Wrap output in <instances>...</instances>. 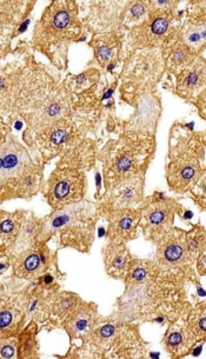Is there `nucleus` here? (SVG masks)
<instances>
[{
	"label": "nucleus",
	"mask_w": 206,
	"mask_h": 359,
	"mask_svg": "<svg viewBox=\"0 0 206 359\" xmlns=\"http://www.w3.org/2000/svg\"><path fill=\"white\" fill-rule=\"evenodd\" d=\"M188 277L177 270L159 269L143 282L125 285L112 315L129 323L167 325L184 318L192 308Z\"/></svg>",
	"instance_id": "1"
},
{
	"label": "nucleus",
	"mask_w": 206,
	"mask_h": 359,
	"mask_svg": "<svg viewBox=\"0 0 206 359\" xmlns=\"http://www.w3.org/2000/svg\"><path fill=\"white\" fill-rule=\"evenodd\" d=\"M74 97L63 83L48 74L46 67L29 55L25 77L15 102V109L6 126L20 118L26 124L22 135L29 147L34 137L55 121L74 112Z\"/></svg>",
	"instance_id": "2"
},
{
	"label": "nucleus",
	"mask_w": 206,
	"mask_h": 359,
	"mask_svg": "<svg viewBox=\"0 0 206 359\" xmlns=\"http://www.w3.org/2000/svg\"><path fill=\"white\" fill-rule=\"evenodd\" d=\"M146 341L139 332V324L125 322L111 313L100 316L96 325L77 344L71 345L65 357L72 358H147Z\"/></svg>",
	"instance_id": "3"
},
{
	"label": "nucleus",
	"mask_w": 206,
	"mask_h": 359,
	"mask_svg": "<svg viewBox=\"0 0 206 359\" xmlns=\"http://www.w3.org/2000/svg\"><path fill=\"white\" fill-rule=\"evenodd\" d=\"M79 13L76 1H51L34 24L29 48L41 52L59 70L67 69L69 48L84 34Z\"/></svg>",
	"instance_id": "4"
},
{
	"label": "nucleus",
	"mask_w": 206,
	"mask_h": 359,
	"mask_svg": "<svg viewBox=\"0 0 206 359\" xmlns=\"http://www.w3.org/2000/svg\"><path fill=\"white\" fill-rule=\"evenodd\" d=\"M156 147L155 133L140 131H124L105 144L98 154L103 169V194L131 177L146 173Z\"/></svg>",
	"instance_id": "5"
},
{
	"label": "nucleus",
	"mask_w": 206,
	"mask_h": 359,
	"mask_svg": "<svg viewBox=\"0 0 206 359\" xmlns=\"http://www.w3.org/2000/svg\"><path fill=\"white\" fill-rule=\"evenodd\" d=\"M100 217L98 203L86 199L62 210H52L41 218L39 242L53 243L57 250L74 249L88 253L95 243Z\"/></svg>",
	"instance_id": "6"
},
{
	"label": "nucleus",
	"mask_w": 206,
	"mask_h": 359,
	"mask_svg": "<svg viewBox=\"0 0 206 359\" xmlns=\"http://www.w3.org/2000/svg\"><path fill=\"white\" fill-rule=\"evenodd\" d=\"M205 161L204 133H195L192 123L176 121L170 131L166 157L165 178L169 190L177 194H188L205 169Z\"/></svg>",
	"instance_id": "7"
},
{
	"label": "nucleus",
	"mask_w": 206,
	"mask_h": 359,
	"mask_svg": "<svg viewBox=\"0 0 206 359\" xmlns=\"http://www.w3.org/2000/svg\"><path fill=\"white\" fill-rule=\"evenodd\" d=\"M181 1L156 0L147 18L132 29L126 31L123 58L140 50L162 48L170 36L183 24L185 11H177Z\"/></svg>",
	"instance_id": "8"
},
{
	"label": "nucleus",
	"mask_w": 206,
	"mask_h": 359,
	"mask_svg": "<svg viewBox=\"0 0 206 359\" xmlns=\"http://www.w3.org/2000/svg\"><path fill=\"white\" fill-rule=\"evenodd\" d=\"M166 74L162 48L133 52L126 57L121 72V100L136 107L144 97L155 93Z\"/></svg>",
	"instance_id": "9"
},
{
	"label": "nucleus",
	"mask_w": 206,
	"mask_h": 359,
	"mask_svg": "<svg viewBox=\"0 0 206 359\" xmlns=\"http://www.w3.org/2000/svg\"><path fill=\"white\" fill-rule=\"evenodd\" d=\"M95 137L92 128L72 112L38 133L29 147L37 150L46 164L55 158L63 157L74 147Z\"/></svg>",
	"instance_id": "10"
},
{
	"label": "nucleus",
	"mask_w": 206,
	"mask_h": 359,
	"mask_svg": "<svg viewBox=\"0 0 206 359\" xmlns=\"http://www.w3.org/2000/svg\"><path fill=\"white\" fill-rule=\"evenodd\" d=\"M140 209L139 230L147 242L156 245L172 230L176 216L181 217L185 208L177 199L166 197L163 192H155L144 199Z\"/></svg>",
	"instance_id": "11"
},
{
	"label": "nucleus",
	"mask_w": 206,
	"mask_h": 359,
	"mask_svg": "<svg viewBox=\"0 0 206 359\" xmlns=\"http://www.w3.org/2000/svg\"><path fill=\"white\" fill-rule=\"evenodd\" d=\"M22 282L13 275L1 279L0 338L17 336L29 322L27 315V292L25 284Z\"/></svg>",
	"instance_id": "12"
},
{
	"label": "nucleus",
	"mask_w": 206,
	"mask_h": 359,
	"mask_svg": "<svg viewBox=\"0 0 206 359\" xmlns=\"http://www.w3.org/2000/svg\"><path fill=\"white\" fill-rule=\"evenodd\" d=\"M41 190L52 210H62L84 201L88 192V180L83 171L55 166Z\"/></svg>",
	"instance_id": "13"
},
{
	"label": "nucleus",
	"mask_w": 206,
	"mask_h": 359,
	"mask_svg": "<svg viewBox=\"0 0 206 359\" xmlns=\"http://www.w3.org/2000/svg\"><path fill=\"white\" fill-rule=\"evenodd\" d=\"M185 239L186 231L179 227H173L164 238L156 244L153 259L160 268L183 272L191 284L200 285L195 260L188 252Z\"/></svg>",
	"instance_id": "14"
},
{
	"label": "nucleus",
	"mask_w": 206,
	"mask_h": 359,
	"mask_svg": "<svg viewBox=\"0 0 206 359\" xmlns=\"http://www.w3.org/2000/svg\"><path fill=\"white\" fill-rule=\"evenodd\" d=\"M57 251L58 250L52 249L50 243H36L12 257V275L24 282L37 280L52 269L59 268Z\"/></svg>",
	"instance_id": "15"
},
{
	"label": "nucleus",
	"mask_w": 206,
	"mask_h": 359,
	"mask_svg": "<svg viewBox=\"0 0 206 359\" xmlns=\"http://www.w3.org/2000/svg\"><path fill=\"white\" fill-rule=\"evenodd\" d=\"M145 176L140 173L118 184L100 196L98 199L99 211L105 210L129 209L138 208L144 202L145 197Z\"/></svg>",
	"instance_id": "16"
},
{
	"label": "nucleus",
	"mask_w": 206,
	"mask_h": 359,
	"mask_svg": "<svg viewBox=\"0 0 206 359\" xmlns=\"http://www.w3.org/2000/svg\"><path fill=\"white\" fill-rule=\"evenodd\" d=\"M29 57V55L27 53L25 57L15 59L1 69V78H0L1 124H8L11 118L15 102L22 86L24 77H25Z\"/></svg>",
	"instance_id": "17"
},
{
	"label": "nucleus",
	"mask_w": 206,
	"mask_h": 359,
	"mask_svg": "<svg viewBox=\"0 0 206 359\" xmlns=\"http://www.w3.org/2000/svg\"><path fill=\"white\" fill-rule=\"evenodd\" d=\"M100 216L107 222V242L128 244L138 237L142 219L140 206L129 209L105 210L100 211Z\"/></svg>",
	"instance_id": "18"
},
{
	"label": "nucleus",
	"mask_w": 206,
	"mask_h": 359,
	"mask_svg": "<svg viewBox=\"0 0 206 359\" xmlns=\"http://www.w3.org/2000/svg\"><path fill=\"white\" fill-rule=\"evenodd\" d=\"M167 78H173L165 84L170 91L188 103H195V98L206 88V58L199 55L186 69Z\"/></svg>",
	"instance_id": "19"
},
{
	"label": "nucleus",
	"mask_w": 206,
	"mask_h": 359,
	"mask_svg": "<svg viewBox=\"0 0 206 359\" xmlns=\"http://www.w3.org/2000/svg\"><path fill=\"white\" fill-rule=\"evenodd\" d=\"M125 3L118 1H98L90 3L91 10L85 18H81L84 27L92 31L93 34H107L121 29V17Z\"/></svg>",
	"instance_id": "20"
},
{
	"label": "nucleus",
	"mask_w": 206,
	"mask_h": 359,
	"mask_svg": "<svg viewBox=\"0 0 206 359\" xmlns=\"http://www.w3.org/2000/svg\"><path fill=\"white\" fill-rule=\"evenodd\" d=\"M125 31H114L107 34H95L90 46L93 48L95 65L112 72L119 59L122 58Z\"/></svg>",
	"instance_id": "21"
},
{
	"label": "nucleus",
	"mask_w": 206,
	"mask_h": 359,
	"mask_svg": "<svg viewBox=\"0 0 206 359\" xmlns=\"http://www.w3.org/2000/svg\"><path fill=\"white\" fill-rule=\"evenodd\" d=\"M34 1H1L0 3V44L1 52L6 48H10V41L17 37L24 19L29 15L34 8Z\"/></svg>",
	"instance_id": "22"
},
{
	"label": "nucleus",
	"mask_w": 206,
	"mask_h": 359,
	"mask_svg": "<svg viewBox=\"0 0 206 359\" xmlns=\"http://www.w3.org/2000/svg\"><path fill=\"white\" fill-rule=\"evenodd\" d=\"M162 345L170 358L181 359L188 357L198 344L184 317L167 324V329L162 338Z\"/></svg>",
	"instance_id": "23"
},
{
	"label": "nucleus",
	"mask_w": 206,
	"mask_h": 359,
	"mask_svg": "<svg viewBox=\"0 0 206 359\" xmlns=\"http://www.w3.org/2000/svg\"><path fill=\"white\" fill-rule=\"evenodd\" d=\"M181 26L170 36L165 44L163 45V58L165 62L167 77H172L179 74L181 71L186 69L197 57H199L183 41Z\"/></svg>",
	"instance_id": "24"
},
{
	"label": "nucleus",
	"mask_w": 206,
	"mask_h": 359,
	"mask_svg": "<svg viewBox=\"0 0 206 359\" xmlns=\"http://www.w3.org/2000/svg\"><path fill=\"white\" fill-rule=\"evenodd\" d=\"M99 317L98 305L96 303L81 302V304L63 326V330L69 336L71 345L77 344L78 341L88 336L90 331L92 330L93 326L96 325Z\"/></svg>",
	"instance_id": "25"
},
{
	"label": "nucleus",
	"mask_w": 206,
	"mask_h": 359,
	"mask_svg": "<svg viewBox=\"0 0 206 359\" xmlns=\"http://www.w3.org/2000/svg\"><path fill=\"white\" fill-rule=\"evenodd\" d=\"M81 296L70 291H58L52 299L51 305L48 309V318L43 329L48 331L55 329H63L64 324L70 318L72 313L77 310L81 304Z\"/></svg>",
	"instance_id": "26"
},
{
	"label": "nucleus",
	"mask_w": 206,
	"mask_h": 359,
	"mask_svg": "<svg viewBox=\"0 0 206 359\" xmlns=\"http://www.w3.org/2000/svg\"><path fill=\"white\" fill-rule=\"evenodd\" d=\"M135 257L126 244L107 242L103 249L104 266L107 276L111 278L123 280L125 279Z\"/></svg>",
	"instance_id": "27"
},
{
	"label": "nucleus",
	"mask_w": 206,
	"mask_h": 359,
	"mask_svg": "<svg viewBox=\"0 0 206 359\" xmlns=\"http://www.w3.org/2000/svg\"><path fill=\"white\" fill-rule=\"evenodd\" d=\"M26 212L27 210H17L13 212L5 210L0 211V255L10 257L22 233Z\"/></svg>",
	"instance_id": "28"
},
{
	"label": "nucleus",
	"mask_w": 206,
	"mask_h": 359,
	"mask_svg": "<svg viewBox=\"0 0 206 359\" xmlns=\"http://www.w3.org/2000/svg\"><path fill=\"white\" fill-rule=\"evenodd\" d=\"M41 325L34 320H29L18 334L19 348L18 359H32L39 357V344H38V332Z\"/></svg>",
	"instance_id": "29"
},
{
	"label": "nucleus",
	"mask_w": 206,
	"mask_h": 359,
	"mask_svg": "<svg viewBox=\"0 0 206 359\" xmlns=\"http://www.w3.org/2000/svg\"><path fill=\"white\" fill-rule=\"evenodd\" d=\"M100 77L102 74L97 67H90L77 76H67L63 84L67 91L74 95H78L99 86Z\"/></svg>",
	"instance_id": "30"
},
{
	"label": "nucleus",
	"mask_w": 206,
	"mask_h": 359,
	"mask_svg": "<svg viewBox=\"0 0 206 359\" xmlns=\"http://www.w3.org/2000/svg\"><path fill=\"white\" fill-rule=\"evenodd\" d=\"M151 8V1H126L121 17V29L129 31L144 22Z\"/></svg>",
	"instance_id": "31"
},
{
	"label": "nucleus",
	"mask_w": 206,
	"mask_h": 359,
	"mask_svg": "<svg viewBox=\"0 0 206 359\" xmlns=\"http://www.w3.org/2000/svg\"><path fill=\"white\" fill-rule=\"evenodd\" d=\"M185 320L197 344H204L206 341V301L192 305Z\"/></svg>",
	"instance_id": "32"
},
{
	"label": "nucleus",
	"mask_w": 206,
	"mask_h": 359,
	"mask_svg": "<svg viewBox=\"0 0 206 359\" xmlns=\"http://www.w3.org/2000/svg\"><path fill=\"white\" fill-rule=\"evenodd\" d=\"M186 248L192 258L195 260L200 256V253L206 249V229L202 224H195L191 229L186 231Z\"/></svg>",
	"instance_id": "33"
},
{
	"label": "nucleus",
	"mask_w": 206,
	"mask_h": 359,
	"mask_svg": "<svg viewBox=\"0 0 206 359\" xmlns=\"http://www.w3.org/2000/svg\"><path fill=\"white\" fill-rule=\"evenodd\" d=\"M184 22L206 29V1H191L186 8Z\"/></svg>",
	"instance_id": "34"
},
{
	"label": "nucleus",
	"mask_w": 206,
	"mask_h": 359,
	"mask_svg": "<svg viewBox=\"0 0 206 359\" xmlns=\"http://www.w3.org/2000/svg\"><path fill=\"white\" fill-rule=\"evenodd\" d=\"M188 194L195 205L202 210H206V166Z\"/></svg>",
	"instance_id": "35"
},
{
	"label": "nucleus",
	"mask_w": 206,
	"mask_h": 359,
	"mask_svg": "<svg viewBox=\"0 0 206 359\" xmlns=\"http://www.w3.org/2000/svg\"><path fill=\"white\" fill-rule=\"evenodd\" d=\"M19 337L0 338V358L18 359Z\"/></svg>",
	"instance_id": "36"
},
{
	"label": "nucleus",
	"mask_w": 206,
	"mask_h": 359,
	"mask_svg": "<svg viewBox=\"0 0 206 359\" xmlns=\"http://www.w3.org/2000/svg\"><path fill=\"white\" fill-rule=\"evenodd\" d=\"M197 107L199 116L206 121V88L200 92V95L195 98V103L192 104Z\"/></svg>",
	"instance_id": "37"
},
{
	"label": "nucleus",
	"mask_w": 206,
	"mask_h": 359,
	"mask_svg": "<svg viewBox=\"0 0 206 359\" xmlns=\"http://www.w3.org/2000/svg\"><path fill=\"white\" fill-rule=\"evenodd\" d=\"M195 269H197L199 277H206V249L198 257L197 263H195Z\"/></svg>",
	"instance_id": "38"
},
{
	"label": "nucleus",
	"mask_w": 206,
	"mask_h": 359,
	"mask_svg": "<svg viewBox=\"0 0 206 359\" xmlns=\"http://www.w3.org/2000/svg\"><path fill=\"white\" fill-rule=\"evenodd\" d=\"M204 135H205V138H206V130H205V133H204Z\"/></svg>",
	"instance_id": "39"
}]
</instances>
